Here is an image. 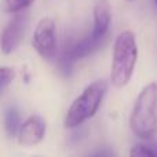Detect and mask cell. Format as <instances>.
<instances>
[{
	"mask_svg": "<svg viewBox=\"0 0 157 157\" xmlns=\"http://www.w3.org/2000/svg\"><path fill=\"white\" fill-rule=\"evenodd\" d=\"M138 61V44L134 32L123 30L113 44L110 83L116 88L125 87L132 78Z\"/></svg>",
	"mask_w": 157,
	"mask_h": 157,
	"instance_id": "cell-1",
	"label": "cell"
},
{
	"mask_svg": "<svg viewBox=\"0 0 157 157\" xmlns=\"http://www.w3.org/2000/svg\"><path fill=\"white\" fill-rule=\"evenodd\" d=\"M130 127L138 138L149 141L157 131V83L152 81L136 97Z\"/></svg>",
	"mask_w": 157,
	"mask_h": 157,
	"instance_id": "cell-2",
	"label": "cell"
},
{
	"mask_svg": "<svg viewBox=\"0 0 157 157\" xmlns=\"http://www.w3.org/2000/svg\"><path fill=\"white\" fill-rule=\"evenodd\" d=\"M106 91H108V83L105 80H97L88 84L69 106L63 121L65 127L76 128L87 120L92 119L99 110Z\"/></svg>",
	"mask_w": 157,
	"mask_h": 157,
	"instance_id": "cell-3",
	"label": "cell"
},
{
	"mask_svg": "<svg viewBox=\"0 0 157 157\" xmlns=\"http://www.w3.org/2000/svg\"><path fill=\"white\" fill-rule=\"evenodd\" d=\"M32 46L44 61H52L58 54L57 25L51 17H43L37 22L32 36Z\"/></svg>",
	"mask_w": 157,
	"mask_h": 157,
	"instance_id": "cell-4",
	"label": "cell"
},
{
	"mask_svg": "<svg viewBox=\"0 0 157 157\" xmlns=\"http://www.w3.org/2000/svg\"><path fill=\"white\" fill-rule=\"evenodd\" d=\"M28 24H29V14L26 13V10L13 14V18L8 21L0 36L2 51L6 55L14 52L19 47L26 32Z\"/></svg>",
	"mask_w": 157,
	"mask_h": 157,
	"instance_id": "cell-5",
	"label": "cell"
},
{
	"mask_svg": "<svg viewBox=\"0 0 157 157\" xmlns=\"http://www.w3.org/2000/svg\"><path fill=\"white\" fill-rule=\"evenodd\" d=\"M46 121L40 116H30L21 124L18 130V142L21 146H36L44 139Z\"/></svg>",
	"mask_w": 157,
	"mask_h": 157,
	"instance_id": "cell-6",
	"label": "cell"
},
{
	"mask_svg": "<svg viewBox=\"0 0 157 157\" xmlns=\"http://www.w3.org/2000/svg\"><path fill=\"white\" fill-rule=\"evenodd\" d=\"M92 17H94V26L90 36L95 40L106 41L112 22V7L109 0H98L92 10Z\"/></svg>",
	"mask_w": 157,
	"mask_h": 157,
	"instance_id": "cell-7",
	"label": "cell"
},
{
	"mask_svg": "<svg viewBox=\"0 0 157 157\" xmlns=\"http://www.w3.org/2000/svg\"><path fill=\"white\" fill-rule=\"evenodd\" d=\"M73 43L75 41H71V40L65 41L62 50H61V52L58 51V54H57V57H59L57 59V66H58V69H59V73L65 77L71 76L72 71H73V63L76 62L75 58H73V55H72V47H73Z\"/></svg>",
	"mask_w": 157,
	"mask_h": 157,
	"instance_id": "cell-8",
	"label": "cell"
},
{
	"mask_svg": "<svg viewBox=\"0 0 157 157\" xmlns=\"http://www.w3.org/2000/svg\"><path fill=\"white\" fill-rule=\"evenodd\" d=\"M21 127V117L15 106H10L4 113V128L8 136H14Z\"/></svg>",
	"mask_w": 157,
	"mask_h": 157,
	"instance_id": "cell-9",
	"label": "cell"
},
{
	"mask_svg": "<svg viewBox=\"0 0 157 157\" xmlns=\"http://www.w3.org/2000/svg\"><path fill=\"white\" fill-rule=\"evenodd\" d=\"M35 3V0H3V11L8 14H15L19 11L28 10Z\"/></svg>",
	"mask_w": 157,
	"mask_h": 157,
	"instance_id": "cell-10",
	"label": "cell"
},
{
	"mask_svg": "<svg viewBox=\"0 0 157 157\" xmlns=\"http://www.w3.org/2000/svg\"><path fill=\"white\" fill-rule=\"evenodd\" d=\"M14 77H15V72H14L13 68H8V66H2L0 68V95L13 83Z\"/></svg>",
	"mask_w": 157,
	"mask_h": 157,
	"instance_id": "cell-11",
	"label": "cell"
},
{
	"mask_svg": "<svg viewBox=\"0 0 157 157\" xmlns=\"http://www.w3.org/2000/svg\"><path fill=\"white\" fill-rule=\"evenodd\" d=\"M130 157H156V155H155V152H153L152 146H146V145L138 144L131 147Z\"/></svg>",
	"mask_w": 157,
	"mask_h": 157,
	"instance_id": "cell-12",
	"label": "cell"
},
{
	"mask_svg": "<svg viewBox=\"0 0 157 157\" xmlns=\"http://www.w3.org/2000/svg\"><path fill=\"white\" fill-rule=\"evenodd\" d=\"M90 157H117V156H116V153H114L113 150H110V149H102V150H99V152L94 153V155L90 156Z\"/></svg>",
	"mask_w": 157,
	"mask_h": 157,
	"instance_id": "cell-13",
	"label": "cell"
},
{
	"mask_svg": "<svg viewBox=\"0 0 157 157\" xmlns=\"http://www.w3.org/2000/svg\"><path fill=\"white\" fill-rule=\"evenodd\" d=\"M152 149H153V152H155V155H156V157H157V144L152 145Z\"/></svg>",
	"mask_w": 157,
	"mask_h": 157,
	"instance_id": "cell-14",
	"label": "cell"
},
{
	"mask_svg": "<svg viewBox=\"0 0 157 157\" xmlns=\"http://www.w3.org/2000/svg\"><path fill=\"white\" fill-rule=\"evenodd\" d=\"M125 2H128V3H132V2H136V0H125Z\"/></svg>",
	"mask_w": 157,
	"mask_h": 157,
	"instance_id": "cell-15",
	"label": "cell"
},
{
	"mask_svg": "<svg viewBox=\"0 0 157 157\" xmlns=\"http://www.w3.org/2000/svg\"><path fill=\"white\" fill-rule=\"evenodd\" d=\"M155 3H156V6H157V0H155Z\"/></svg>",
	"mask_w": 157,
	"mask_h": 157,
	"instance_id": "cell-16",
	"label": "cell"
}]
</instances>
